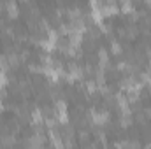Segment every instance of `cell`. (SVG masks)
<instances>
[{
  "label": "cell",
  "mask_w": 151,
  "mask_h": 149,
  "mask_svg": "<svg viewBox=\"0 0 151 149\" xmlns=\"http://www.w3.org/2000/svg\"><path fill=\"white\" fill-rule=\"evenodd\" d=\"M5 11H7V14H9L11 18H18V14H19V7H18V4L12 2V0L5 4Z\"/></svg>",
  "instance_id": "1"
},
{
  "label": "cell",
  "mask_w": 151,
  "mask_h": 149,
  "mask_svg": "<svg viewBox=\"0 0 151 149\" xmlns=\"http://www.w3.org/2000/svg\"><path fill=\"white\" fill-rule=\"evenodd\" d=\"M119 11H121V12H125V14H130V12L134 11V4H132L130 0H125V2H121V4H119Z\"/></svg>",
  "instance_id": "2"
},
{
  "label": "cell",
  "mask_w": 151,
  "mask_h": 149,
  "mask_svg": "<svg viewBox=\"0 0 151 149\" xmlns=\"http://www.w3.org/2000/svg\"><path fill=\"white\" fill-rule=\"evenodd\" d=\"M121 51H123L121 42H119V40H116V39H113V40H111V53H113V54H119Z\"/></svg>",
  "instance_id": "3"
},
{
  "label": "cell",
  "mask_w": 151,
  "mask_h": 149,
  "mask_svg": "<svg viewBox=\"0 0 151 149\" xmlns=\"http://www.w3.org/2000/svg\"><path fill=\"white\" fill-rule=\"evenodd\" d=\"M32 121H34L35 125H39V123L42 121V111H40V109H34V111H32Z\"/></svg>",
  "instance_id": "4"
},
{
  "label": "cell",
  "mask_w": 151,
  "mask_h": 149,
  "mask_svg": "<svg viewBox=\"0 0 151 149\" xmlns=\"http://www.w3.org/2000/svg\"><path fill=\"white\" fill-rule=\"evenodd\" d=\"M84 90L90 91V93H93V91L97 90V82H95V81H86V82H84Z\"/></svg>",
  "instance_id": "5"
},
{
  "label": "cell",
  "mask_w": 151,
  "mask_h": 149,
  "mask_svg": "<svg viewBox=\"0 0 151 149\" xmlns=\"http://www.w3.org/2000/svg\"><path fill=\"white\" fill-rule=\"evenodd\" d=\"M7 84V75L4 70H0V90H4V86Z\"/></svg>",
  "instance_id": "6"
},
{
  "label": "cell",
  "mask_w": 151,
  "mask_h": 149,
  "mask_svg": "<svg viewBox=\"0 0 151 149\" xmlns=\"http://www.w3.org/2000/svg\"><path fill=\"white\" fill-rule=\"evenodd\" d=\"M144 5H148V7H151V0H148V2H144Z\"/></svg>",
  "instance_id": "7"
},
{
  "label": "cell",
  "mask_w": 151,
  "mask_h": 149,
  "mask_svg": "<svg viewBox=\"0 0 151 149\" xmlns=\"http://www.w3.org/2000/svg\"><path fill=\"white\" fill-rule=\"evenodd\" d=\"M90 149H95V148H90Z\"/></svg>",
  "instance_id": "8"
}]
</instances>
